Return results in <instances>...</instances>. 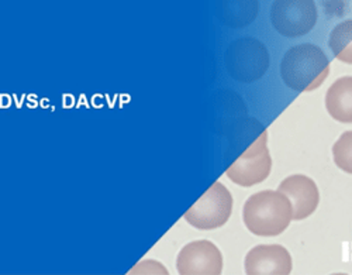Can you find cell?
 Masks as SVG:
<instances>
[{
  "label": "cell",
  "mask_w": 352,
  "mask_h": 275,
  "mask_svg": "<svg viewBox=\"0 0 352 275\" xmlns=\"http://www.w3.org/2000/svg\"><path fill=\"white\" fill-rule=\"evenodd\" d=\"M247 229L261 237L282 234L293 221V207L279 191H262L250 196L243 209Z\"/></svg>",
  "instance_id": "cell-1"
},
{
  "label": "cell",
  "mask_w": 352,
  "mask_h": 275,
  "mask_svg": "<svg viewBox=\"0 0 352 275\" xmlns=\"http://www.w3.org/2000/svg\"><path fill=\"white\" fill-rule=\"evenodd\" d=\"M333 157L336 165L352 175V132H345L333 145Z\"/></svg>",
  "instance_id": "cell-13"
},
{
  "label": "cell",
  "mask_w": 352,
  "mask_h": 275,
  "mask_svg": "<svg viewBox=\"0 0 352 275\" xmlns=\"http://www.w3.org/2000/svg\"><path fill=\"white\" fill-rule=\"evenodd\" d=\"M220 20L232 28L250 26L258 16V0H217Z\"/></svg>",
  "instance_id": "cell-11"
},
{
  "label": "cell",
  "mask_w": 352,
  "mask_h": 275,
  "mask_svg": "<svg viewBox=\"0 0 352 275\" xmlns=\"http://www.w3.org/2000/svg\"><path fill=\"white\" fill-rule=\"evenodd\" d=\"M283 82L293 90L311 92L330 75V63L322 50L313 44L292 47L280 64Z\"/></svg>",
  "instance_id": "cell-2"
},
{
  "label": "cell",
  "mask_w": 352,
  "mask_h": 275,
  "mask_svg": "<svg viewBox=\"0 0 352 275\" xmlns=\"http://www.w3.org/2000/svg\"><path fill=\"white\" fill-rule=\"evenodd\" d=\"M290 271L292 257L280 244H261L245 257L248 275H287Z\"/></svg>",
  "instance_id": "cell-9"
},
{
  "label": "cell",
  "mask_w": 352,
  "mask_h": 275,
  "mask_svg": "<svg viewBox=\"0 0 352 275\" xmlns=\"http://www.w3.org/2000/svg\"><path fill=\"white\" fill-rule=\"evenodd\" d=\"M326 108L340 123H352V77L337 79L326 94Z\"/></svg>",
  "instance_id": "cell-10"
},
{
  "label": "cell",
  "mask_w": 352,
  "mask_h": 275,
  "mask_svg": "<svg viewBox=\"0 0 352 275\" xmlns=\"http://www.w3.org/2000/svg\"><path fill=\"white\" fill-rule=\"evenodd\" d=\"M176 268L181 275H220L223 256L216 244L209 240L192 241L179 252Z\"/></svg>",
  "instance_id": "cell-7"
},
{
  "label": "cell",
  "mask_w": 352,
  "mask_h": 275,
  "mask_svg": "<svg viewBox=\"0 0 352 275\" xmlns=\"http://www.w3.org/2000/svg\"><path fill=\"white\" fill-rule=\"evenodd\" d=\"M267 132L234 161L226 171V175L240 187L248 188L265 181L272 170V159L267 147Z\"/></svg>",
  "instance_id": "cell-6"
},
{
  "label": "cell",
  "mask_w": 352,
  "mask_h": 275,
  "mask_svg": "<svg viewBox=\"0 0 352 275\" xmlns=\"http://www.w3.org/2000/svg\"><path fill=\"white\" fill-rule=\"evenodd\" d=\"M232 196L220 181L204 192L185 213V221L199 230L224 226L231 218Z\"/></svg>",
  "instance_id": "cell-4"
},
{
  "label": "cell",
  "mask_w": 352,
  "mask_h": 275,
  "mask_svg": "<svg viewBox=\"0 0 352 275\" xmlns=\"http://www.w3.org/2000/svg\"><path fill=\"white\" fill-rule=\"evenodd\" d=\"M228 74L239 82L261 79L270 68V52L259 40L245 37L230 44L226 52Z\"/></svg>",
  "instance_id": "cell-3"
},
{
  "label": "cell",
  "mask_w": 352,
  "mask_h": 275,
  "mask_svg": "<svg viewBox=\"0 0 352 275\" xmlns=\"http://www.w3.org/2000/svg\"><path fill=\"white\" fill-rule=\"evenodd\" d=\"M286 195L293 207V221H305L311 216L320 203V192L316 182L306 175L285 178L278 188Z\"/></svg>",
  "instance_id": "cell-8"
},
{
  "label": "cell",
  "mask_w": 352,
  "mask_h": 275,
  "mask_svg": "<svg viewBox=\"0 0 352 275\" xmlns=\"http://www.w3.org/2000/svg\"><path fill=\"white\" fill-rule=\"evenodd\" d=\"M329 44L337 59L344 64H352V19L334 27Z\"/></svg>",
  "instance_id": "cell-12"
},
{
  "label": "cell",
  "mask_w": 352,
  "mask_h": 275,
  "mask_svg": "<svg viewBox=\"0 0 352 275\" xmlns=\"http://www.w3.org/2000/svg\"><path fill=\"white\" fill-rule=\"evenodd\" d=\"M271 20L279 34L289 39L302 37L317 23V6L314 0H275Z\"/></svg>",
  "instance_id": "cell-5"
}]
</instances>
